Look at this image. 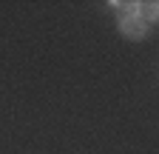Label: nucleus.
I'll use <instances>...</instances> for the list:
<instances>
[{
  "label": "nucleus",
  "mask_w": 159,
  "mask_h": 154,
  "mask_svg": "<svg viewBox=\"0 0 159 154\" xmlns=\"http://www.w3.org/2000/svg\"><path fill=\"white\" fill-rule=\"evenodd\" d=\"M111 9H116V26L128 40H145L148 37V23L139 17V0L136 3H119V0H111Z\"/></svg>",
  "instance_id": "f257e3e1"
},
{
  "label": "nucleus",
  "mask_w": 159,
  "mask_h": 154,
  "mask_svg": "<svg viewBox=\"0 0 159 154\" xmlns=\"http://www.w3.org/2000/svg\"><path fill=\"white\" fill-rule=\"evenodd\" d=\"M139 17L151 26L159 20V3H139Z\"/></svg>",
  "instance_id": "f03ea898"
}]
</instances>
